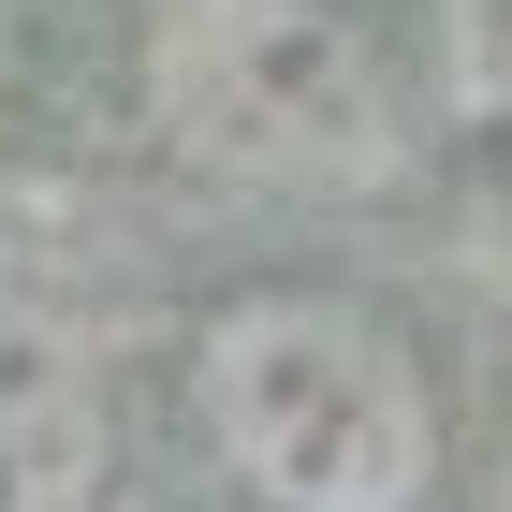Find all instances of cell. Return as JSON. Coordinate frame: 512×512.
<instances>
[{
  "label": "cell",
  "instance_id": "cell-2",
  "mask_svg": "<svg viewBox=\"0 0 512 512\" xmlns=\"http://www.w3.org/2000/svg\"><path fill=\"white\" fill-rule=\"evenodd\" d=\"M147 118L235 191H366L410 147L395 59L352 0H161Z\"/></svg>",
  "mask_w": 512,
  "mask_h": 512
},
{
  "label": "cell",
  "instance_id": "cell-1",
  "mask_svg": "<svg viewBox=\"0 0 512 512\" xmlns=\"http://www.w3.org/2000/svg\"><path fill=\"white\" fill-rule=\"evenodd\" d=\"M191 410L264 512H410L439 483L425 366L352 293H249L191 337Z\"/></svg>",
  "mask_w": 512,
  "mask_h": 512
},
{
  "label": "cell",
  "instance_id": "cell-3",
  "mask_svg": "<svg viewBox=\"0 0 512 512\" xmlns=\"http://www.w3.org/2000/svg\"><path fill=\"white\" fill-rule=\"evenodd\" d=\"M118 469V395L59 308L0 293V512H103Z\"/></svg>",
  "mask_w": 512,
  "mask_h": 512
}]
</instances>
